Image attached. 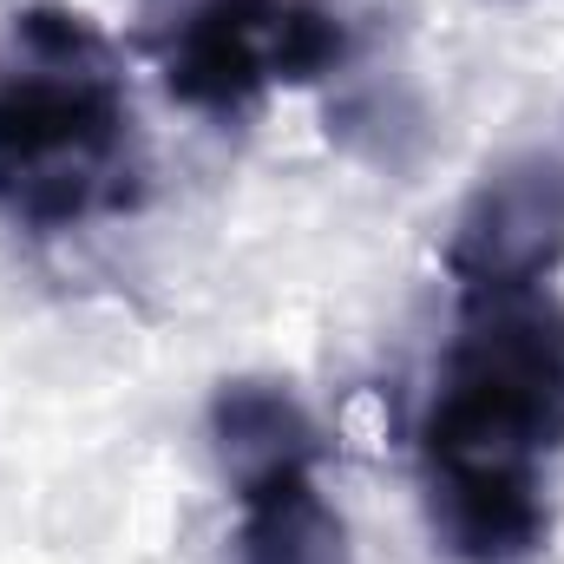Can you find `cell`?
Returning a JSON list of instances; mask_svg holds the SVG:
<instances>
[{
  "mask_svg": "<svg viewBox=\"0 0 564 564\" xmlns=\"http://www.w3.org/2000/svg\"><path fill=\"white\" fill-rule=\"evenodd\" d=\"M552 453H564V302L552 289L466 295L421 414L433 539L459 564L539 558Z\"/></svg>",
  "mask_w": 564,
  "mask_h": 564,
  "instance_id": "obj_1",
  "label": "cell"
},
{
  "mask_svg": "<svg viewBox=\"0 0 564 564\" xmlns=\"http://www.w3.org/2000/svg\"><path fill=\"white\" fill-rule=\"evenodd\" d=\"M132 99L106 33L73 7L13 13L0 59V210L66 230L132 197Z\"/></svg>",
  "mask_w": 564,
  "mask_h": 564,
  "instance_id": "obj_2",
  "label": "cell"
},
{
  "mask_svg": "<svg viewBox=\"0 0 564 564\" xmlns=\"http://www.w3.org/2000/svg\"><path fill=\"white\" fill-rule=\"evenodd\" d=\"M348 26L322 0H191L164 40V86L191 112H243L263 86L335 73Z\"/></svg>",
  "mask_w": 564,
  "mask_h": 564,
  "instance_id": "obj_3",
  "label": "cell"
},
{
  "mask_svg": "<svg viewBox=\"0 0 564 564\" xmlns=\"http://www.w3.org/2000/svg\"><path fill=\"white\" fill-rule=\"evenodd\" d=\"M564 263V158L512 151L479 171L446 230V270L466 295L545 289Z\"/></svg>",
  "mask_w": 564,
  "mask_h": 564,
  "instance_id": "obj_4",
  "label": "cell"
},
{
  "mask_svg": "<svg viewBox=\"0 0 564 564\" xmlns=\"http://www.w3.org/2000/svg\"><path fill=\"white\" fill-rule=\"evenodd\" d=\"M210 446H217L230 492H250L282 473H315V459H322L315 414L295 401V388L263 381V375L224 381L210 394Z\"/></svg>",
  "mask_w": 564,
  "mask_h": 564,
  "instance_id": "obj_5",
  "label": "cell"
},
{
  "mask_svg": "<svg viewBox=\"0 0 564 564\" xmlns=\"http://www.w3.org/2000/svg\"><path fill=\"white\" fill-rule=\"evenodd\" d=\"M237 564H355L341 512L315 473H282L237 492Z\"/></svg>",
  "mask_w": 564,
  "mask_h": 564,
  "instance_id": "obj_6",
  "label": "cell"
}]
</instances>
